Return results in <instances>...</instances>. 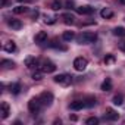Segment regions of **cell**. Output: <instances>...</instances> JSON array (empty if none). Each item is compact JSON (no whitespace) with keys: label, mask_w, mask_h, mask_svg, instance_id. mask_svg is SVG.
Segmentation results:
<instances>
[{"label":"cell","mask_w":125,"mask_h":125,"mask_svg":"<svg viewBox=\"0 0 125 125\" xmlns=\"http://www.w3.org/2000/svg\"><path fill=\"white\" fill-rule=\"evenodd\" d=\"M96 40H97V34L96 32H91V31H84V32H81L77 37V41L80 44H91Z\"/></svg>","instance_id":"6da1fadb"},{"label":"cell","mask_w":125,"mask_h":125,"mask_svg":"<svg viewBox=\"0 0 125 125\" xmlns=\"http://www.w3.org/2000/svg\"><path fill=\"white\" fill-rule=\"evenodd\" d=\"M54 83L62 85V87H68V85L72 84V77L69 74H59V75L54 77Z\"/></svg>","instance_id":"7a4b0ae2"},{"label":"cell","mask_w":125,"mask_h":125,"mask_svg":"<svg viewBox=\"0 0 125 125\" xmlns=\"http://www.w3.org/2000/svg\"><path fill=\"white\" fill-rule=\"evenodd\" d=\"M40 109H41V102H40V99L38 97H34V99H31L30 102H28V110L31 112V113H38L40 112Z\"/></svg>","instance_id":"3957f363"},{"label":"cell","mask_w":125,"mask_h":125,"mask_svg":"<svg viewBox=\"0 0 125 125\" xmlns=\"http://www.w3.org/2000/svg\"><path fill=\"white\" fill-rule=\"evenodd\" d=\"M87 65H88V60L85 59V57H75V60H74V68H75V71H84L85 68H87Z\"/></svg>","instance_id":"277c9868"},{"label":"cell","mask_w":125,"mask_h":125,"mask_svg":"<svg viewBox=\"0 0 125 125\" xmlns=\"http://www.w3.org/2000/svg\"><path fill=\"white\" fill-rule=\"evenodd\" d=\"M38 99H40V102H41L43 106H50V104L53 103V94H52L50 91H44V93H41Z\"/></svg>","instance_id":"5b68a950"},{"label":"cell","mask_w":125,"mask_h":125,"mask_svg":"<svg viewBox=\"0 0 125 125\" xmlns=\"http://www.w3.org/2000/svg\"><path fill=\"white\" fill-rule=\"evenodd\" d=\"M40 69L44 74H52V72L56 71V65L53 63V62H50V60H44L43 63H41V66H40Z\"/></svg>","instance_id":"8992f818"},{"label":"cell","mask_w":125,"mask_h":125,"mask_svg":"<svg viewBox=\"0 0 125 125\" xmlns=\"http://www.w3.org/2000/svg\"><path fill=\"white\" fill-rule=\"evenodd\" d=\"M104 116H106V119H109V121H118L119 113H118L115 109H112V107H106V110H104Z\"/></svg>","instance_id":"52a82bcc"},{"label":"cell","mask_w":125,"mask_h":125,"mask_svg":"<svg viewBox=\"0 0 125 125\" xmlns=\"http://www.w3.org/2000/svg\"><path fill=\"white\" fill-rule=\"evenodd\" d=\"M0 113H2V119H6L10 113V107L6 102H2V104H0Z\"/></svg>","instance_id":"ba28073f"},{"label":"cell","mask_w":125,"mask_h":125,"mask_svg":"<svg viewBox=\"0 0 125 125\" xmlns=\"http://www.w3.org/2000/svg\"><path fill=\"white\" fill-rule=\"evenodd\" d=\"M94 12V8H91V6H80V8H77V13H80V15H91Z\"/></svg>","instance_id":"9c48e42d"},{"label":"cell","mask_w":125,"mask_h":125,"mask_svg":"<svg viewBox=\"0 0 125 125\" xmlns=\"http://www.w3.org/2000/svg\"><path fill=\"white\" fill-rule=\"evenodd\" d=\"M34 40H35L37 44H43V43H46V41H47V32H46V31H40V32H37Z\"/></svg>","instance_id":"30bf717a"},{"label":"cell","mask_w":125,"mask_h":125,"mask_svg":"<svg viewBox=\"0 0 125 125\" xmlns=\"http://www.w3.org/2000/svg\"><path fill=\"white\" fill-rule=\"evenodd\" d=\"M3 50L8 52V53H13V52L16 50V44H15V41H12V40L6 41V43L3 44Z\"/></svg>","instance_id":"8fae6325"},{"label":"cell","mask_w":125,"mask_h":125,"mask_svg":"<svg viewBox=\"0 0 125 125\" xmlns=\"http://www.w3.org/2000/svg\"><path fill=\"white\" fill-rule=\"evenodd\" d=\"M69 107H71V110H81L83 107H85V103H84V100H74L69 104Z\"/></svg>","instance_id":"7c38bea8"},{"label":"cell","mask_w":125,"mask_h":125,"mask_svg":"<svg viewBox=\"0 0 125 125\" xmlns=\"http://www.w3.org/2000/svg\"><path fill=\"white\" fill-rule=\"evenodd\" d=\"M112 87H113V85H112V80H110V78H106V80L102 83V85H100V88H102L103 91H110Z\"/></svg>","instance_id":"4fadbf2b"},{"label":"cell","mask_w":125,"mask_h":125,"mask_svg":"<svg viewBox=\"0 0 125 125\" xmlns=\"http://www.w3.org/2000/svg\"><path fill=\"white\" fill-rule=\"evenodd\" d=\"M21 90H22V87H21V84H19V83H13V84H10V85H9V91H10L12 94H19V93H21Z\"/></svg>","instance_id":"5bb4252c"},{"label":"cell","mask_w":125,"mask_h":125,"mask_svg":"<svg viewBox=\"0 0 125 125\" xmlns=\"http://www.w3.org/2000/svg\"><path fill=\"white\" fill-rule=\"evenodd\" d=\"M8 24H9V27H10L12 30H21V28H22V22H21L19 19H10Z\"/></svg>","instance_id":"9a60e30c"},{"label":"cell","mask_w":125,"mask_h":125,"mask_svg":"<svg viewBox=\"0 0 125 125\" xmlns=\"http://www.w3.org/2000/svg\"><path fill=\"white\" fill-rule=\"evenodd\" d=\"M35 65H37V59H35L34 56H27V57H25V66L32 68V66H35Z\"/></svg>","instance_id":"2e32d148"},{"label":"cell","mask_w":125,"mask_h":125,"mask_svg":"<svg viewBox=\"0 0 125 125\" xmlns=\"http://www.w3.org/2000/svg\"><path fill=\"white\" fill-rule=\"evenodd\" d=\"M112 102H113L115 106H122L124 104V96L122 94H116V96H113Z\"/></svg>","instance_id":"e0dca14e"},{"label":"cell","mask_w":125,"mask_h":125,"mask_svg":"<svg viewBox=\"0 0 125 125\" xmlns=\"http://www.w3.org/2000/svg\"><path fill=\"white\" fill-rule=\"evenodd\" d=\"M74 38H75V34L72 31H65L63 34H62V40H63V41H71Z\"/></svg>","instance_id":"ac0fdd59"},{"label":"cell","mask_w":125,"mask_h":125,"mask_svg":"<svg viewBox=\"0 0 125 125\" xmlns=\"http://www.w3.org/2000/svg\"><path fill=\"white\" fill-rule=\"evenodd\" d=\"M62 19H63V22L66 25H72L74 24V16L71 13H63V15H62Z\"/></svg>","instance_id":"d6986e66"},{"label":"cell","mask_w":125,"mask_h":125,"mask_svg":"<svg viewBox=\"0 0 125 125\" xmlns=\"http://www.w3.org/2000/svg\"><path fill=\"white\" fill-rule=\"evenodd\" d=\"M100 15H102V18H106V19H109V18H112V16H113V10H110V9L104 8V9H102Z\"/></svg>","instance_id":"ffe728a7"},{"label":"cell","mask_w":125,"mask_h":125,"mask_svg":"<svg viewBox=\"0 0 125 125\" xmlns=\"http://www.w3.org/2000/svg\"><path fill=\"white\" fill-rule=\"evenodd\" d=\"M113 35H116V37H125V28L124 27L113 28Z\"/></svg>","instance_id":"44dd1931"},{"label":"cell","mask_w":125,"mask_h":125,"mask_svg":"<svg viewBox=\"0 0 125 125\" xmlns=\"http://www.w3.org/2000/svg\"><path fill=\"white\" fill-rule=\"evenodd\" d=\"M2 66H3L5 69H12V68H15V62L5 59V60H2Z\"/></svg>","instance_id":"7402d4cb"},{"label":"cell","mask_w":125,"mask_h":125,"mask_svg":"<svg viewBox=\"0 0 125 125\" xmlns=\"http://www.w3.org/2000/svg\"><path fill=\"white\" fill-rule=\"evenodd\" d=\"M43 75H44V72L41 69H37L35 72H32V80L34 81H40V80H43Z\"/></svg>","instance_id":"603a6c76"},{"label":"cell","mask_w":125,"mask_h":125,"mask_svg":"<svg viewBox=\"0 0 125 125\" xmlns=\"http://www.w3.org/2000/svg\"><path fill=\"white\" fill-rule=\"evenodd\" d=\"M103 62H104L106 65H112V63H115V56L113 54H106L104 59H103Z\"/></svg>","instance_id":"cb8c5ba5"},{"label":"cell","mask_w":125,"mask_h":125,"mask_svg":"<svg viewBox=\"0 0 125 125\" xmlns=\"http://www.w3.org/2000/svg\"><path fill=\"white\" fill-rule=\"evenodd\" d=\"M84 103H85V107H93V106H96V99L94 97H87L84 100Z\"/></svg>","instance_id":"d4e9b609"},{"label":"cell","mask_w":125,"mask_h":125,"mask_svg":"<svg viewBox=\"0 0 125 125\" xmlns=\"http://www.w3.org/2000/svg\"><path fill=\"white\" fill-rule=\"evenodd\" d=\"M50 8L53 10H59L62 8V3H60V0H52V3H50Z\"/></svg>","instance_id":"484cf974"},{"label":"cell","mask_w":125,"mask_h":125,"mask_svg":"<svg viewBox=\"0 0 125 125\" xmlns=\"http://www.w3.org/2000/svg\"><path fill=\"white\" fill-rule=\"evenodd\" d=\"M28 9L25 6H18V8H13V13L15 15H21V13H25Z\"/></svg>","instance_id":"4316f807"},{"label":"cell","mask_w":125,"mask_h":125,"mask_svg":"<svg viewBox=\"0 0 125 125\" xmlns=\"http://www.w3.org/2000/svg\"><path fill=\"white\" fill-rule=\"evenodd\" d=\"M44 22H46V24H49V25H53V24L56 22V18H54V16H52V15H46Z\"/></svg>","instance_id":"83f0119b"},{"label":"cell","mask_w":125,"mask_h":125,"mask_svg":"<svg viewBox=\"0 0 125 125\" xmlns=\"http://www.w3.org/2000/svg\"><path fill=\"white\" fill-rule=\"evenodd\" d=\"M85 124H87V125H97V124H99V118L91 116V118H88V119L85 121Z\"/></svg>","instance_id":"f1b7e54d"},{"label":"cell","mask_w":125,"mask_h":125,"mask_svg":"<svg viewBox=\"0 0 125 125\" xmlns=\"http://www.w3.org/2000/svg\"><path fill=\"white\" fill-rule=\"evenodd\" d=\"M119 49H121L122 52H125V41H122V43H119Z\"/></svg>","instance_id":"f546056e"},{"label":"cell","mask_w":125,"mask_h":125,"mask_svg":"<svg viewBox=\"0 0 125 125\" xmlns=\"http://www.w3.org/2000/svg\"><path fill=\"white\" fill-rule=\"evenodd\" d=\"M66 6H68V8H69V9H71V8H72V6H74V3H72V2H69V0H68V2H66Z\"/></svg>","instance_id":"4dcf8cb0"},{"label":"cell","mask_w":125,"mask_h":125,"mask_svg":"<svg viewBox=\"0 0 125 125\" xmlns=\"http://www.w3.org/2000/svg\"><path fill=\"white\" fill-rule=\"evenodd\" d=\"M37 16H38V10H34V12H32V18H34V19H35V18H37Z\"/></svg>","instance_id":"1f68e13d"},{"label":"cell","mask_w":125,"mask_h":125,"mask_svg":"<svg viewBox=\"0 0 125 125\" xmlns=\"http://www.w3.org/2000/svg\"><path fill=\"white\" fill-rule=\"evenodd\" d=\"M6 5V0H0V6H5Z\"/></svg>","instance_id":"d6a6232c"},{"label":"cell","mask_w":125,"mask_h":125,"mask_svg":"<svg viewBox=\"0 0 125 125\" xmlns=\"http://www.w3.org/2000/svg\"><path fill=\"white\" fill-rule=\"evenodd\" d=\"M16 2H19V3H24V2H30V0H16Z\"/></svg>","instance_id":"836d02e7"},{"label":"cell","mask_w":125,"mask_h":125,"mask_svg":"<svg viewBox=\"0 0 125 125\" xmlns=\"http://www.w3.org/2000/svg\"><path fill=\"white\" fill-rule=\"evenodd\" d=\"M121 3H122V5H125V0H121Z\"/></svg>","instance_id":"e575fe53"}]
</instances>
